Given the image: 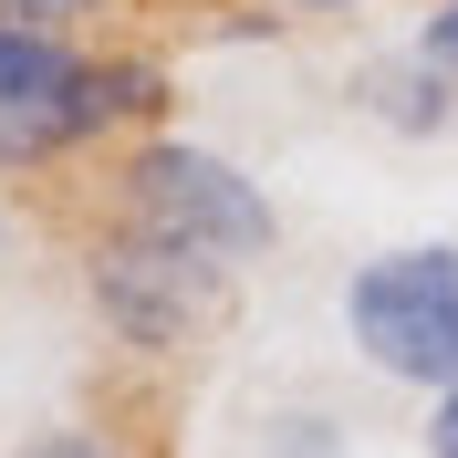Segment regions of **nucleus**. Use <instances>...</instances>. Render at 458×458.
<instances>
[{"instance_id": "nucleus-1", "label": "nucleus", "mask_w": 458, "mask_h": 458, "mask_svg": "<svg viewBox=\"0 0 458 458\" xmlns=\"http://www.w3.org/2000/svg\"><path fill=\"white\" fill-rule=\"evenodd\" d=\"M167 105V73L146 53H84L63 21L0 11V167H53L73 146H105L114 125H146Z\"/></svg>"}, {"instance_id": "nucleus-5", "label": "nucleus", "mask_w": 458, "mask_h": 458, "mask_svg": "<svg viewBox=\"0 0 458 458\" xmlns=\"http://www.w3.org/2000/svg\"><path fill=\"white\" fill-rule=\"evenodd\" d=\"M365 114H386L396 136H437V125H458V73L417 42V53H396V63L365 73Z\"/></svg>"}, {"instance_id": "nucleus-3", "label": "nucleus", "mask_w": 458, "mask_h": 458, "mask_svg": "<svg viewBox=\"0 0 458 458\" xmlns=\"http://www.w3.org/2000/svg\"><path fill=\"white\" fill-rule=\"evenodd\" d=\"M125 219L177 240V250H199V260H219V271H240V260H260L282 240L271 199L219 146H188V136H136L125 146Z\"/></svg>"}, {"instance_id": "nucleus-11", "label": "nucleus", "mask_w": 458, "mask_h": 458, "mask_svg": "<svg viewBox=\"0 0 458 458\" xmlns=\"http://www.w3.org/2000/svg\"><path fill=\"white\" fill-rule=\"evenodd\" d=\"M0 250H11V219H0Z\"/></svg>"}, {"instance_id": "nucleus-2", "label": "nucleus", "mask_w": 458, "mask_h": 458, "mask_svg": "<svg viewBox=\"0 0 458 458\" xmlns=\"http://www.w3.org/2000/svg\"><path fill=\"white\" fill-rule=\"evenodd\" d=\"M344 344L386 386L448 396L458 386V240H406V250L354 260V282H344Z\"/></svg>"}, {"instance_id": "nucleus-6", "label": "nucleus", "mask_w": 458, "mask_h": 458, "mask_svg": "<svg viewBox=\"0 0 458 458\" xmlns=\"http://www.w3.org/2000/svg\"><path fill=\"white\" fill-rule=\"evenodd\" d=\"M11 458H136L114 428H42V437H21Z\"/></svg>"}, {"instance_id": "nucleus-9", "label": "nucleus", "mask_w": 458, "mask_h": 458, "mask_svg": "<svg viewBox=\"0 0 458 458\" xmlns=\"http://www.w3.org/2000/svg\"><path fill=\"white\" fill-rule=\"evenodd\" d=\"M428 458H458V386L428 396Z\"/></svg>"}, {"instance_id": "nucleus-10", "label": "nucleus", "mask_w": 458, "mask_h": 458, "mask_svg": "<svg viewBox=\"0 0 458 458\" xmlns=\"http://www.w3.org/2000/svg\"><path fill=\"white\" fill-rule=\"evenodd\" d=\"M271 11H354V0H271Z\"/></svg>"}, {"instance_id": "nucleus-7", "label": "nucleus", "mask_w": 458, "mask_h": 458, "mask_svg": "<svg viewBox=\"0 0 458 458\" xmlns=\"http://www.w3.org/2000/svg\"><path fill=\"white\" fill-rule=\"evenodd\" d=\"M417 42H428V53H437V63H448V73H458V0H437L428 21H417Z\"/></svg>"}, {"instance_id": "nucleus-4", "label": "nucleus", "mask_w": 458, "mask_h": 458, "mask_svg": "<svg viewBox=\"0 0 458 458\" xmlns=\"http://www.w3.org/2000/svg\"><path fill=\"white\" fill-rule=\"evenodd\" d=\"M84 292H94V313H105V334H114V344H136V354H177V344H188L208 313H219L229 271L125 219V229H105V240H94Z\"/></svg>"}, {"instance_id": "nucleus-8", "label": "nucleus", "mask_w": 458, "mask_h": 458, "mask_svg": "<svg viewBox=\"0 0 458 458\" xmlns=\"http://www.w3.org/2000/svg\"><path fill=\"white\" fill-rule=\"evenodd\" d=\"M0 11H21V21H63V31H73V21H94V11H105V0H0Z\"/></svg>"}]
</instances>
